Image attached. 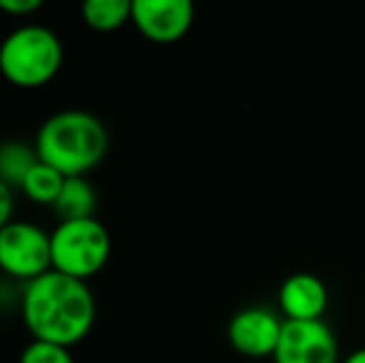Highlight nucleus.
<instances>
[{
  "instance_id": "f257e3e1",
  "label": "nucleus",
  "mask_w": 365,
  "mask_h": 363,
  "mask_svg": "<svg viewBox=\"0 0 365 363\" xmlns=\"http://www.w3.org/2000/svg\"><path fill=\"white\" fill-rule=\"evenodd\" d=\"M23 321L35 341L70 349L95 324V296L90 286L55 269L28 281L23 291Z\"/></svg>"
},
{
  "instance_id": "f03ea898",
  "label": "nucleus",
  "mask_w": 365,
  "mask_h": 363,
  "mask_svg": "<svg viewBox=\"0 0 365 363\" xmlns=\"http://www.w3.org/2000/svg\"><path fill=\"white\" fill-rule=\"evenodd\" d=\"M35 155L63 177H85L105 160L107 130L90 112H58L40 127Z\"/></svg>"
},
{
  "instance_id": "7ed1b4c3",
  "label": "nucleus",
  "mask_w": 365,
  "mask_h": 363,
  "mask_svg": "<svg viewBox=\"0 0 365 363\" xmlns=\"http://www.w3.org/2000/svg\"><path fill=\"white\" fill-rule=\"evenodd\" d=\"M63 43L45 25H23L0 43V75L10 85L35 90L63 68Z\"/></svg>"
},
{
  "instance_id": "20e7f679",
  "label": "nucleus",
  "mask_w": 365,
  "mask_h": 363,
  "mask_svg": "<svg viewBox=\"0 0 365 363\" xmlns=\"http://www.w3.org/2000/svg\"><path fill=\"white\" fill-rule=\"evenodd\" d=\"M53 269L73 279H90L110 259V234L97 219L60 222L50 234Z\"/></svg>"
},
{
  "instance_id": "39448f33",
  "label": "nucleus",
  "mask_w": 365,
  "mask_h": 363,
  "mask_svg": "<svg viewBox=\"0 0 365 363\" xmlns=\"http://www.w3.org/2000/svg\"><path fill=\"white\" fill-rule=\"evenodd\" d=\"M0 269L25 284L53 269L50 234L30 222H13L0 229Z\"/></svg>"
},
{
  "instance_id": "423d86ee",
  "label": "nucleus",
  "mask_w": 365,
  "mask_h": 363,
  "mask_svg": "<svg viewBox=\"0 0 365 363\" xmlns=\"http://www.w3.org/2000/svg\"><path fill=\"white\" fill-rule=\"evenodd\" d=\"M274 363H338V341L331 326L318 321H284Z\"/></svg>"
},
{
  "instance_id": "0eeeda50",
  "label": "nucleus",
  "mask_w": 365,
  "mask_h": 363,
  "mask_svg": "<svg viewBox=\"0 0 365 363\" xmlns=\"http://www.w3.org/2000/svg\"><path fill=\"white\" fill-rule=\"evenodd\" d=\"M132 23L152 43H177L192 28L194 5L189 0H135Z\"/></svg>"
},
{
  "instance_id": "6e6552de",
  "label": "nucleus",
  "mask_w": 365,
  "mask_h": 363,
  "mask_svg": "<svg viewBox=\"0 0 365 363\" xmlns=\"http://www.w3.org/2000/svg\"><path fill=\"white\" fill-rule=\"evenodd\" d=\"M284 321L279 314L266 306H246L236 311L229 321V344L239 351L241 356L261 359V356H274L279 346Z\"/></svg>"
},
{
  "instance_id": "1a4fd4ad",
  "label": "nucleus",
  "mask_w": 365,
  "mask_h": 363,
  "mask_svg": "<svg viewBox=\"0 0 365 363\" xmlns=\"http://www.w3.org/2000/svg\"><path fill=\"white\" fill-rule=\"evenodd\" d=\"M279 304L289 321H318L328 309V289L311 272L291 274L279 289Z\"/></svg>"
},
{
  "instance_id": "9d476101",
  "label": "nucleus",
  "mask_w": 365,
  "mask_h": 363,
  "mask_svg": "<svg viewBox=\"0 0 365 363\" xmlns=\"http://www.w3.org/2000/svg\"><path fill=\"white\" fill-rule=\"evenodd\" d=\"M60 222H77V219H95L97 194L95 187L85 177H68L63 184L58 202L53 204Z\"/></svg>"
},
{
  "instance_id": "9b49d317",
  "label": "nucleus",
  "mask_w": 365,
  "mask_h": 363,
  "mask_svg": "<svg viewBox=\"0 0 365 363\" xmlns=\"http://www.w3.org/2000/svg\"><path fill=\"white\" fill-rule=\"evenodd\" d=\"M82 20L97 33H112L132 23V0H87L82 3Z\"/></svg>"
},
{
  "instance_id": "f8f14e48",
  "label": "nucleus",
  "mask_w": 365,
  "mask_h": 363,
  "mask_svg": "<svg viewBox=\"0 0 365 363\" xmlns=\"http://www.w3.org/2000/svg\"><path fill=\"white\" fill-rule=\"evenodd\" d=\"M65 180H68V177H63L58 170H53V167L45 165V162H38V165L28 172V177L20 184V189H23V194L30 202L53 207V204L58 202L60 192H63Z\"/></svg>"
},
{
  "instance_id": "ddd939ff",
  "label": "nucleus",
  "mask_w": 365,
  "mask_h": 363,
  "mask_svg": "<svg viewBox=\"0 0 365 363\" xmlns=\"http://www.w3.org/2000/svg\"><path fill=\"white\" fill-rule=\"evenodd\" d=\"M38 155L20 142H3L0 145V182L10 189L20 187L28 172L38 165Z\"/></svg>"
},
{
  "instance_id": "4468645a",
  "label": "nucleus",
  "mask_w": 365,
  "mask_h": 363,
  "mask_svg": "<svg viewBox=\"0 0 365 363\" xmlns=\"http://www.w3.org/2000/svg\"><path fill=\"white\" fill-rule=\"evenodd\" d=\"M20 363H75L70 356V349L55 344H45V341H33L20 356Z\"/></svg>"
},
{
  "instance_id": "2eb2a0df",
  "label": "nucleus",
  "mask_w": 365,
  "mask_h": 363,
  "mask_svg": "<svg viewBox=\"0 0 365 363\" xmlns=\"http://www.w3.org/2000/svg\"><path fill=\"white\" fill-rule=\"evenodd\" d=\"M40 0H0V10L8 15H15V18H23V15H30L35 10H40Z\"/></svg>"
},
{
  "instance_id": "dca6fc26",
  "label": "nucleus",
  "mask_w": 365,
  "mask_h": 363,
  "mask_svg": "<svg viewBox=\"0 0 365 363\" xmlns=\"http://www.w3.org/2000/svg\"><path fill=\"white\" fill-rule=\"evenodd\" d=\"M13 212H15V194L8 184L0 182V229H5L13 222Z\"/></svg>"
},
{
  "instance_id": "f3484780",
  "label": "nucleus",
  "mask_w": 365,
  "mask_h": 363,
  "mask_svg": "<svg viewBox=\"0 0 365 363\" xmlns=\"http://www.w3.org/2000/svg\"><path fill=\"white\" fill-rule=\"evenodd\" d=\"M343 363H365V346L356 349L353 354H348L346 359H343Z\"/></svg>"
}]
</instances>
